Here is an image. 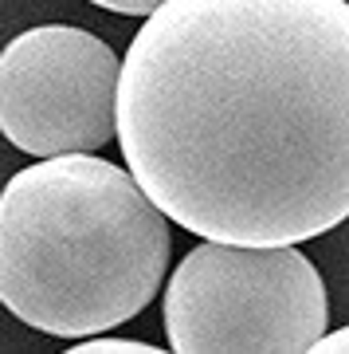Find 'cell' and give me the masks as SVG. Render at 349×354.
I'll use <instances>...</instances> for the list:
<instances>
[{
    "label": "cell",
    "instance_id": "cell-1",
    "mask_svg": "<svg viewBox=\"0 0 349 354\" xmlns=\"http://www.w3.org/2000/svg\"><path fill=\"white\" fill-rule=\"evenodd\" d=\"M118 146L200 241L349 221V0H165L130 39Z\"/></svg>",
    "mask_w": 349,
    "mask_h": 354
},
{
    "label": "cell",
    "instance_id": "cell-2",
    "mask_svg": "<svg viewBox=\"0 0 349 354\" xmlns=\"http://www.w3.org/2000/svg\"><path fill=\"white\" fill-rule=\"evenodd\" d=\"M169 216L130 165L79 150L39 158L0 189V304L55 339L137 319L169 272Z\"/></svg>",
    "mask_w": 349,
    "mask_h": 354
},
{
    "label": "cell",
    "instance_id": "cell-3",
    "mask_svg": "<svg viewBox=\"0 0 349 354\" xmlns=\"http://www.w3.org/2000/svg\"><path fill=\"white\" fill-rule=\"evenodd\" d=\"M330 327L322 272L299 244L204 241L165 288L177 354H306Z\"/></svg>",
    "mask_w": 349,
    "mask_h": 354
},
{
    "label": "cell",
    "instance_id": "cell-4",
    "mask_svg": "<svg viewBox=\"0 0 349 354\" xmlns=\"http://www.w3.org/2000/svg\"><path fill=\"white\" fill-rule=\"evenodd\" d=\"M118 51L87 28L39 24L0 51V134L20 153L99 150L118 134Z\"/></svg>",
    "mask_w": 349,
    "mask_h": 354
},
{
    "label": "cell",
    "instance_id": "cell-5",
    "mask_svg": "<svg viewBox=\"0 0 349 354\" xmlns=\"http://www.w3.org/2000/svg\"><path fill=\"white\" fill-rule=\"evenodd\" d=\"M75 354H157L153 342H137V339H114V335H90V339H75L71 342Z\"/></svg>",
    "mask_w": 349,
    "mask_h": 354
},
{
    "label": "cell",
    "instance_id": "cell-6",
    "mask_svg": "<svg viewBox=\"0 0 349 354\" xmlns=\"http://www.w3.org/2000/svg\"><path fill=\"white\" fill-rule=\"evenodd\" d=\"M90 4H99V8L118 12V16H150L157 4H165V0H90Z\"/></svg>",
    "mask_w": 349,
    "mask_h": 354
},
{
    "label": "cell",
    "instance_id": "cell-7",
    "mask_svg": "<svg viewBox=\"0 0 349 354\" xmlns=\"http://www.w3.org/2000/svg\"><path fill=\"white\" fill-rule=\"evenodd\" d=\"M314 351H318V354H349V327L326 330L322 339L314 342Z\"/></svg>",
    "mask_w": 349,
    "mask_h": 354
}]
</instances>
